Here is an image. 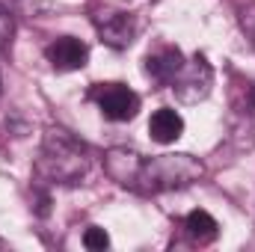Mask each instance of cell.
Masks as SVG:
<instances>
[{"label":"cell","mask_w":255,"mask_h":252,"mask_svg":"<svg viewBox=\"0 0 255 252\" xmlns=\"http://www.w3.org/2000/svg\"><path fill=\"white\" fill-rule=\"evenodd\" d=\"M89 148L68 133L65 127H48L42 139V151L36 160V172L51 184H77L89 172Z\"/></svg>","instance_id":"obj_1"},{"label":"cell","mask_w":255,"mask_h":252,"mask_svg":"<svg viewBox=\"0 0 255 252\" xmlns=\"http://www.w3.org/2000/svg\"><path fill=\"white\" fill-rule=\"evenodd\" d=\"M205 175V166L193 154H157L151 160H142L136 190L142 193H166V190L190 187Z\"/></svg>","instance_id":"obj_2"},{"label":"cell","mask_w":255,"mask_h":252,"mask_svg":"<svg viewBox=\"0 0 255 252\" xmlns=\"http://www.w3.org/2000/svg\"><path fill=\"white\" fill-rule=\"evenodd\" d=\"M89 98L98 104L101 116L110 122H130L139 113V95L128 89L125 83H95Z\"/></svg>","instance_id":"obj_3"},{"label":"cell","mask_w":255,"mask_h":252,"mask_svg":"<svg viewBox=\"0 0 255 252\" xmlns=\"http://www.w3.org/2000/svg\"><path fill=\"white\" fill-rule=\"evenodd\" d=\"M169 86H172V92L181 104L205 101L211 95V86H214V68L202 54H196L190 63H184V68L175 74V80Z\"/></svg>","instance_id":"obj_4"},{"label":"cell","mask_w":255,"mask_h":252,"mask_svg":"<svg viewBox=\"0 0 255 252\" xmlns=\"http://www.w3.org/2000/svg\"><path fill=\"white\" fill-rule=\"evenodd\" d=\"M92 24H95L98 36H101V42L116 48V51H125L128 45L133 42V36H136L133 15H128L122 9H110V6L92 9Z\"/></svg>","instance_id":"obj_5"},{"label":"cell","mask_w":255,"mask_h":252,"mask_svg":"<svg viewBox=\"0 0 255 252\" xmlns=\"http://www.w3.org/2000/svg\"><path fill=\"white\" fill-rule=\"evenodd\" d=\"M45 60L57 71H77L89 60V48L74 36H60L45 48Z\"/></svg>","instance_id":"obj_6"},{"label":"cell","mask_w":255,"mask_h":252,"mask_svg":"<svg viewBox=\"0 0 255 252\" xmlns=\"http://www.w3.org/2000/svg\"><path fill=\"white\" fill-rule=\"evenodd\" d=\"M139 166H142V157L136 151H128V148H110L104 154V172L122 184V187H136V178H139Z\"/></svg>","instance_id":"obj_7"},{"label":"cell","mask_w":255,"mask_h":252,"mask_svg":"<svg viewBox=\"0 0 255 252\" xmlns=\"http://www.w3.org/2000/svg\"><path fill=\"white\" fill-rule=\"evenodd\" d=\"M181 68H184V54L178 48H172V45H166V48H160V51L145 57V74L157 86H169Z\"/></svg>","instance_id":"obj_8"},{"label":"cell","mask_w":255,"mask_h":252,"mask_svg":"<svg viewBox=\"0 0 255 252\" xmlns=\"http://www.w3.org/2000/svg\"><path fill=\"white\" fill-rule=\"evenodd\" d=\"M148 133H151L154 142L169 145V142H175V139L184 133V119H181L175 110L160 107V110H154L151 119H148Z\"/></svg>","instance_id":"obj_9"},{"label":"cell","mask_w":255,"mask_h":252,"mask_svg":"<svg viewBox=\"0 0 255 252\" xmlns=\"http://www.w3.org/2000/svg\"><path fill=\"white\" fill-rule=\"evenodd\" d=\"M184 229H187V235H190L193 241L202 247V244H211L217 235H220V223L208 214V211H190L187 214V220H184Z\"/></svg>","instance_id":"obj_10"},{"label":"cell","mask_w":255,"mask_h":252,"mask_svg":"<svg viewBox=\"0 0 255 252\" xmlns=\"http://www.w3.org/2000/svg\"><path fill=\"white\" fill-rule=\"evenodd\" d=\"M12 39H15V15H12V9L0 0V54L12 48Z\"/></svg>","instance_id":"obj_11"},{"label":"cell","mask_w":255,"mask_h":252,"mask_svg":"<svg viewBox=\"0 0 255 252\" xmlns=\"http://www.w3.org/2000/svg\"><path fill=\"white\" fill-rule=\"evenodd\" d=\"M83 247L92 252H101L110 247V238H107V232L104 229H98V226H89L86 232H83Z\"/></svg>","instance_id":"obj_12"},{"label":"cell","mask_w":255,"mask_h":252,"mask_svg":"<svg viewBox=\"0 0 255 252\" xmlns=\"http://www.w3.org/2000/svg\"><path fill=\"white\" fill-rule=\"evenodd\" d=\"M241 27L247 30V36L255 42V3H250L247 9H241Z\"/></svg>","instance_id":"obj_13"},{"label":"cell","mask_w":255,"mask_h":252,"mask_svg":"<svg viewBox=\"0 0 255 252\" xmlns=\"http://www.w3.org/2000/svg\"><path fill=\"white\" fill-rule=\"evenodd\" d=\"M250 95H253V101H255V86H253V92H250Z\"/></svg>","instance_id":"obj_14"}]
</instances>
